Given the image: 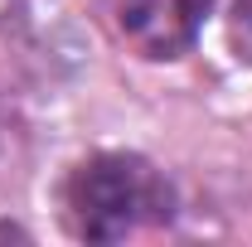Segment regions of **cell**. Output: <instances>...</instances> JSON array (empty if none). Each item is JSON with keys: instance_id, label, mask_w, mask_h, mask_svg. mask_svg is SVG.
Returning a JSON list of instances; mask_svg holds the SVG:
<instances>
[{"instance_id": "cell-2", "label": "cell", "mask_w": 252, "mask_h": 247, "mask_svg": "<svg viewBox=\"0 0 252 247\" xmlns=\"http://www.w3.org/2000/svg\"><path fill=\"white\" fill-rule=\"evenodd\" d=\"M112 34L146 59H180L214 0H97Z\"/></svg>"}, {"instance_id": "cell-1", "label": "cell", "mask_w": 252, "mask_h": 247, "mask_svg": "<svg viewBox=\"0 0 252 247\" xmlns=\"http://www.w3.org/2000/svg\"><path fill=\"white\" fill-rule=\"evenodd\" d=\"M63 218L73 238L122 243L170 218V185L141 155H93L68 175Z\"/></svg>"}, {"instance_id": "cell-3", "label": "cell", "mask_w": 252, "mask_h": 247, "mask_svg": "<svg viewBox=\"0 0 252 247\" xmlns=\"http://www.w3.org/2000/svg\"><path fill=\"white\" fill-rule=\"evenodd\" d=\"M228 34H233V49L252 63V0H233V20H228Z\"/></svg>"}]
</instances>
